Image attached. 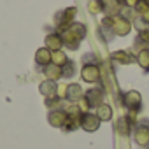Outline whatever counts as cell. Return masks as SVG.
I'll use <instances>...</instances> for the list:
<instances>
[{
  "label": "cell",
  "instance_id": "cell-1",
  "mask_svg": "<svg viewBox=\"0 0 149 149\" xmlns=\"http://www.w3.org/2000/svg\"><path fill=\"white\" fill-rule=\"evenodd\" d=\"M63 37V46L70 51H76L81 44V40L86 37V25L79 23V21H74L72 25H68L65 30L60 32Z\"/></svg>",
  "mask_w": 149,
  "mask_h": 149
},
{
  "label": "cell",
  "instance_id": "cell-2",
  "mask_svg": "<svg viewBox=\"0 0 149 149\" xmlns=\"http://www.w3.org/2000/svg\"><path fill=\"white\" fill-rule=\"evenodd\" d=\"M102 26L109 32H112L114 35H119V37H125L132 32V21L126 19L125 16L121 14H116V16H105L102 19Z\"/></svg>",
  "mask_w": 149,
  "mask_h": 149
},
{
  "label": "cell",
  "instance_id": "cell-3",
  "mask_svg": "<svg viewBox=\"0 0 149 149\" xmlns=\"http://www.w3.org/2000/svg\"><path fill=\"white\" fill-rule=\"evenodd\" d=\"M121 102H123V107L130 112V114H139L140 109H142V97L139 91L132 90V91H126L121 95Z\"/></svg>",
  "mask_w": 149,
  "mask_h": 149
},
{
  "label": "cell",
  "instance_id": "cell-4",
  "mask_svg": "<svg viewBox=\"0 0 149 149\" xmlns=\"http://www.w3.org/2000/svg\"><path fill=\"white\" fill-rule=\"evenodd\" d=\"M77 16V9L76 7H67L65 11H60L58 14H56V18H54V25H56V32H61V30H65L68 25H72L74 21V18Z\"/></svg>",
  "mask_w": 149,
  "mask_h": 149
},
{
  "label": "cell",
  "instance_id": "cell-5",
  "mask_svg": "<svg viewBox=\"0 0 149 149\" xmlns=\"http://www.w3.org/2000/svg\"><path fill=\"white\" fill-rule=\"evenodd\" d=\"M81 79L84 83H90V84H95L100 81V68L97 63H84L83 68H81Z\"/></svg>",
  "mask_w": 149,
  "mask_h": 149
},
{
  "label": "cell",
  "instance_id": "cell-6",
  "mask_svg": "<svg viewBox=\"0 0 149 149\" xmlns=\"http://www.w3.org/2000/svg\"><path fill=\"white\" fill-rule=\"evenodd\" d=\"M100 118L95 114V112H84L83 116H81V128L84 130V132H88V133H93V132H97L98 128H100Z\"/></svg>",
  "mask_w": 149,
  "mask_h": 149
},
{
  "label": "cell",
  "instance_id": "cell-7",
  "mask_svg": "<svg viewBox=\"0 0 149 149\" xmlns=\"http://www.w3.org/2000/svg\"><path fill=\"white\" fill-rule=\"evenodd\" d=\"M84 100L88 102L90 109H97L100 104H104V90L100 86H95V88H90L88 91H84Z\"/></svg>",
  "mask_w": 149,
  "mask_h": 149
},
{
  "label": "cell",
  "instance_id": "cell-8",
  "mask_svg": "<svg viewBox=\"0 0 149 149\" xmlns=\"http://www.w3.org/2000/svg\"><path fill=\"white\" fill-rule=\"evenodd\" d=\"M67 121H68V116L65 109H54V111H49L47 114V123L54 128H63Z\"/></svg>",
  "mask_w": 149,
  "mask_h": 149
},
{
  "label": "cell",
  "instance_id": "cell-9",
  "mask_svg": "<svg viewBox=\"0 0 149 149\" xmlns=\"http://www.w3.org/2000/svg\"><path fill=\"white\" fill-rule=\"evenodd\" d=\"M83 95H84L83 88L79 84H76V83H72V84L65 86V98L63 100H68L70 104H76V102H79L83 98Z\"/></svg>",
  "mask_w": 149,
  "mask_h": 149
},
{
  "label": "cell",
  "instance_id": "cell-10",
  "mask_svg": "<svg viewBox=\"0 0 149 149\" xmlns=\"http://www.w3.org/2000/svg\"><path fill=\"white\" fill-rule=\"evenodd\" d=\"M44 44H46V47H47L51 53H53V51H60V49L63 47V37H61L60 32H51V33L46 35Z\"/></svg>",
  "mask_w": 149,
  "mask_h": 149
},
{
  "label": "cell",
  "instance_id": "cell-11",
  "mask_svg": "<svg viewBox=\"0 0 149 149\" xmlns=\"http://www.w3.org/2000/svg\"><path fill=\"white\" fill-rule=\"evenodd\" d=\"M39 91H40V95L46 97V98H47V97H58V83L46 79V81H42V83L39 84Z\"/></svg>",
  "mask_w": 149,
  "mask_h": 149
},
{
  "label": "cell",
  "instance_id": "cell-12",
  "mask_svg": "<svg viewBox=\"0 0 149 149\" xmlns=\"http://www.w3.org/2000/svg\"><path fill=\"white\" fill-rule=\"evenodd\" d=\"M42 74L46 76V79H49V81H56V83L63 77V70H61V67H58V65H54V63L46 65V67L42 68Z\"/></svg>",
  "mask_w": 149,
  "mask_h": 149
},
{
  "label": "cell",
  "instance_id": "cell-13",
  "mask_svg": "<svg viewBox=\"0 0 149 149\" xmlns=\"http://www.w3.org/2000/svg\"><path fill=\"white\" fill-rule=\"evenodd\" d=\"M133 137H135V142H137L139 146H142V147L149 146V126H146V125H139V126L135 128Z\"/></svg>",
  "mask_w": 149,
  "mask_h": 149
},
{
  "label": "cell",
  "instance_id": "cell-14",
  "mask_svg": "<svg viewBox=\"0 0 149 149\" xmlns=\"http://www.w3.org/2000/svg\"><path fill=\"white\" fill-rule=\"evenodd\" d=\"M111 60H114L116 63H121V65H130L135 61V56L130 51H114V53H111Z\"/></svg>",
  "mask_w": 149,
  "mask_h": 149
},
{
  "label": "cell",
  "instance_id": "cell-15",
  "mask_svg": "<svg viewBox=\"0 0 149 149\" xmlns=\"http://www.w3.org/2000/svg\"><path fill=\"white\" fill-rule=\"evenodd\" d=\"M35 63H37V67H40V68H44L46 65L51 63V51H49L46 46L40 47V49H37V53H35Z\"/></svg>",
  "mask_w": 149,
  "mask_h": 149
},
{
  "label": "cell",
  "instance_id": "cell-16",
  "mask_svg": "<svg viewBox=\"0 0 149 149\" xmlns=\"http://www.w3.org/2000/svg\"><path fill=\"white\" fill-rule=\"evenodd\" d=\"M135 61L139 63V67L146 72H149V47H144L137 53L135 56Z\"/></svg>",
  "mask_w": 149,
  "mask_h": 149
},
{
  "label": "cell",
  "instance_id": "cell-17",
  "mask_svg": "<svg viewBox=\"0 0 149 149\" xmlns=\"http://www.w3.org/2000/svg\"><path fill=\"white\" fill-rule=\"evenodd\" d=\"M95 114L100 118V121H111L112 119V107L109 104H100L95 111Z\"/></svg>",
  "mask_w": 149,
  "mask_h": 149
},
{
  "label": "cell",
  "instance_id": "cell-18",
  "mask_svg": "<svg viewBox=\"0 0 149 149\" xmlns=\"http://www.w3.org/2000/svg\"><path fill=\"white\" fill-rule=\"evenodd\" d=\"M135 46H137V47H140V49L149 47V28H144V30H139V32H137Z\"/></svg>",
  "mask_w": 149,
  "mask_h": 149
},
{
  "label": "cell",
  "instance_id": "cell-19",
  "mask_svg": "<svg viewBox=\"0 0 149 149\" xmlns=\"http://www.w3.org/2000/svg\"><path fill=\"white\" fill-rule=\"evenodd\" d=\"M68 56L60 49V51H53L51 53V63H54V65H58V67H65L67 63H68Z\"/></svg>",
  "mask_w": 149,
  "mask_h": 149
},
{
  "label": "cell",
  "instance_id": "cell-20",
  "mask_svg": "<svg viewBox=\"0 0 149 149\" xmlns=\"http://www.w3.org/2000/svg\"><path fill=\"white\" fill-rule=\"evenodd\" d=\"M44 104H46V107L51 109V111H54V109H61V98H60V97H47Z\"/></svg>",
  "mask_w": 149,
  "mask_h": 149
},
{
  "label": "cell",
  "instance_id": "cell-21",
  "mask_svg": "<svg viewBox=\"0 0 149 149\" xmlns=\"http://www.w3.org/2000/svg\"><path fill=\"white\" fill-rule=\"evenodd\" d=\"M76 63H74L72 60H68V63L65 65V67H61V70H63V77H74L76 76Z\"/></svg>",
  "mask_w": 149,
  "mask_h": 149
},
{
  "label": "cell",
  "instance_id": "cell-22",
  "mask_svg": "<svg viewBox=\"0 0 149 149\" xmlns=\"http://www.w3.org/2000/svg\"><path fill=\"white\" fill-rule=\"evenodd\" d=\"M88 11L93 13V14L104 13V4H102V0H91V2L88 4Z\"/></svg>",
  "mask_w": 149,
  "mask_h": 149
},
{
  "label": "cell",
  "instance_id": "cell-23",
  "mask_svg": "<svg viewBox=\"0 0 149 149\" xmlns=\"http://www.w3.org/2000/svg\"><path fill=\"white\" fill-rule=\"evenodd\" d=\"M135 13L140 16V14H144L146 11H149V0H137V4H135Z\"/></svg>",
  "mask_w": 149,
  "mask_h": 149
},
{
  "label": "cell",
  "instance_id": "cell-24",
  "mask_svg": "<svg viewBox=\"0 0 149 149\" xmlns=\"http://www.w3.org/2000/svg\"><path fill=\"white\" fill-rule=\"evenodd\" d=\"M118 2L121 4V7H135L137 0H118Z\"/></svg>",
  "mask_w": 149,
  "mask_h": 149
}]
</instances>
